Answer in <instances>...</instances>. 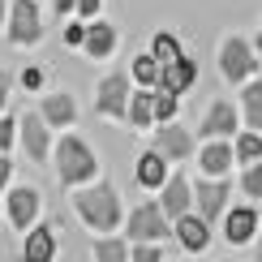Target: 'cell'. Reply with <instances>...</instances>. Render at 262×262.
Segmentation results:
<instances>
[{
    "mask_svg": "<svg viewBox=\"0 0 262 262\" xmlns=\"http://www.w3.org/2000/svg\"><path fill=\"white\" fill-rule=\"evenodd\" d=\"M73 211L95 232H116V224H121V193H116V185H86V189L73 193Z\"/></svg>",
    "mask_w": 262,
    "mask_h": 262,
    "instance_id": "cell-1",
    "label": "cell"
},
{
    "mask_svg": "<svg viewBox=\"0 0 262 262\" xmlns=\"http://www.w3.org/2000/svg\"><path fill=\"white\" fill-rule=\"evenodd\" d=\"M52 159H56V177H60V185H86V181H95V172H99L95 150L86 146L78 134H64L56 146H52Z\"/></svg>",
    "mask_w": 262,
    "mask_h": 262,
    "instance_id": "cell-2",
    "label": "cell"
},
{
    "mask_svg": "<svg viewBox=\"0 0 262 262\" xmlns=\"http://www.w3.org/2000/svg\"><path fill=\"white\" fill-rule=\"evenodd\" d=\"M220 73L232 86H241V82H249L258 73V52H254V43L245 35H228L220 43Z\"/></svg>",
    "mask_w": 262,
    "mask_h": 262,
    "instance_id": "cell-3",
    "label": "cell"
},
{
    "mask_svg": "<svg viewBox=\"0 0 262 262\" xmlns=\"http://www.w3.org/2000/svg\"><path fill=\"white\" fill-rule=\"evenodd\" d=\"M5 35L13 48H35L43 39V13L35 0H13L9 5V17H5Z\"/></svg>",
    "mask_w": 262,
    "mask_h": 262,
    "instance_id": "cell-4",
    "label": "cell"
},
{
    "mask_svg": "<svg viewBox=\"0 0 262 262\" xmlns=\"http://www.w3.org/2000/svg\"><path fill=\"white\" fill-rule=\"evenodd\" d=\"M129 91H134V78L129 73H107L99 82V91H95V112L107 116V121H125Z\"/></svg>",
    "mask_w": 262,
    "mask_h": 262,
    "instance_id": "cell-5",
    "label": "cell"
},
{
    "mask_svg": "<svg viewBox=\"0 0 262 262\" xmlns=\"http://www.w3.org/2000/svg\"><path fill=\"white\" fill-rule=\"evenodd\" d=\"M228 198H232V185H228L224 177H206V181L193 185V202H198V215L206 224H215L228 211Z\"/></svg>",
    "mask_w": 262,
    "mask_h": 262,
    "instance_id": "cell-6",
    "label": "cell"
},
{
    "mask_svg": "<svg viewBox=\"0 0 262 262\" xmlns=\"http://www.w3.org/2000/svg\"><path fill=\"white\" fill-rule=\"evenodd\" d=\"M172 228H168V215L159 211V202H142L134 215H129V241H163Z\"/></svg>",
    "mask_w": 262,
    "mask_h": 262,
    "instance_id": "cell-7",
    "label": "cell"
},
{
    "mask_svg": "<svg viewBox=\"0 0 262 262\" xmlns=\"http://www.w3.org/2000/svg\"><path fill=\"white\" fill-rule=\"evenodd\" d=\"M17 138H21V150H26L35 163H48V150H52V134H48V121L39 112H26L17 121Z\"/></svg>",
    "mask_w": 262,
    "mask_h": 262,
    "instance_id": "cell-8",
    "label": "cell"
},
{
    "mask_svg": "<svg viewBox=\"0 0 262 262\" xmlns=\"http://www.w3.org/2000/svg\"><path fill=\"white\" fill-rule=\"evenodd\" d=\"M155 150L168 163H181V159L193 155V134H189V129H181L177 121H168V125L155 129Z\"/></svg>",
    "mask_w": 262,
    "mask_h": 262,
    "instance_id": "cell-9",
    "label": "cell"
},
{
    "mask_svg": "<svg viewBox=\"0 0 262 262\" xmlns=\"http://www.w3.org/2000/svg\"><path fill=\"white\" fill-rule=\"evenodd\" d=\"M236 125H241V112H236L228 99H215L211 107H206L202 125H198V138H232Z\"/></svg>",
    "mask_w": 262,
    "mask_h": 262,
    "instance_id": "cell-10",
    "label": "cell"
},
{
    "mask_svg": "<svg viewBox=\"0 0 262 262\" xmlns=\"http://www.w3.org/2000/svg\"><path fill=\"white\" fill-rule=\"evenodd\" d=\"M116 39H121V35H116L112 21L91 17V21H86V35H82V52H86L91 60H107V56L116 52Z\"/></svg>",
    "mask_w": 262,
    "mask_h": 262,
    "instance_id": "cell-11",
    "label": "cell"
},
{
    "mask_svg": "<svg viewBox=\"0 0 262 262\" xmlns=\"http://www.w3.org/2000/svg\"><path fill=\"white\" fill-rule=\"evenodd\" d=\"M232 142L228 138H206V146L198 150V168H202V177H228L232 172Z\"/></svg>",
    "mask_w": 262,
    "mask_h": 262,
    "instance_id": "cell-12",
    "label": "cell"
},
{
    "mask_svg": "<svg viewBox=\"0 0 262 262\" xmlns=\"http://www.w3.org/2000/svg\"><path fill=\"white\" fill-rule=\"evenodd\" d=\"M254 232H258V211L254 206H232V211H224V241L228 245L254 241Z\"/></svg>",
    "mask_w": 262,
    "mask_h": 262,
    "instance_id": "cell-13",
    "label": "cell"
},
{
    "mask_svg": "<svg viewBox=\"0 0 262 262\" xmlns=\"http://www.w3.org/2000/svg\"><path fill=\"white\" fill-rule=\"evenodd\" d=\"M159 189H163V198H159V211L168 215V220H181V215L193 206V185L185 181V177H168V181L159 185Z\"/></svg>",
    "mask_w": 262,
    "mask_h": 262,
    "instance_id": "cell-14",
    "label": "cell"
},
{
    "mask_svg": "<svg viewBox=\"0 0 262 262\" xmlns=\"http://www.w3.org/2000/svg\"><path fill=\"white\" fill-rule=\"evenodd\" d=\"M5 215H9V224H13V228H30V224H35V215H39V189L17 185V189L9 193V202H5Z\"/></svg>",
    "mask_w": 262,
    "mask_h": 262,
    "instance_id": "cell-15",
    "label": "cell"
},
{
    "mask_svg": "<svg viewBox=\"0 0 262 262\" xmlns=\"http://www.w3.org/2000/svg\"><path fill=\"white\" fill-rule=\"evenodd\" d=\"M193 82H198V60L181 56V60H172V64H159V91L185 95Z\"/></svg>",
    "mask_w": 262,
    "mask_h": 262,
    "instance_id": "cell-16",
    "label": "cell"
},
{
    "mask_svg": "<svg viewBox=\"0 0 262 262\" xmlns=\"http://www.w3.org/2000/svg\"><path fill=\"white\" fill-rule=\"evenodd\" d=\"M39 116L48 121V129H69L73 121H78V103H73V95H43V107H39Z\"/></svg>",
    "mask_w": 262,
    "mask_h": 262,
    "instance_id": "cell-17",
    "label": "cell"
},
{
    "mask_svg": "<svg viewBox=\"0 0 262 262\" xmlns=\"http://www.w3.org/2000/svg\"><path fill=\"white\" fill-rule=\"evenodd\" d=\"M172 232H177V241L189 249V254H202V249L211 245V224H206L202 215H189V211H185L181 220H177V228H172Z\"/></svg>",
    "mask_w": 262,
    "mask_h": 262,
    "instance_id": "cell-18",
    "label": "cell"
},
{
    "mask_svg": "<svg viewBox=\"0 0 262 262\" xmlns=\"http://www.w3.org/2000/svg\"><path fill=\"white\" fill-rule=\"evenodd\" d=\"M21 258L26 262H52L56 258V232H52L48 224H30V232H26V245H21Z\"/></svg>",
    "mask_w": 262,
    "mask_h": 262,
    "instance_id": "cell-19",
    "label": "cell"
},
{
    "mask_svg": "<svg viewBox=\"0 0 262 262\" xmlns=\"http://www.w3.org/2000/svg\"><path fill=\"white\" fill-rule=\"evenodd\" d=\"M134 177H138L142 189H159V185L168 181V159H163L155 146L142 150V155H138V168H134Z\"/></svg>",
    "mask_w": 262,
    "mask_h": 262,
    "instance_id": "cell-20",
    "label": "cell"
},
{
    "mask_svg": "<svg viewBox=\"0 0 262 262\" xmlns=\"http://www.w3.org/2000/svg\"><path fill=\"white\" fill-rule=\"evenodd\" d=\"M125 121L134 125V129H150V125H155V103H150V91H146V86L129 91V107H125Z\"/></svg>",
    "mask_w": 262,
    "mask_h": 262,
    "instance_id": "cell-21",
    "label": "cell"
},
{
    "mask_svg": "<svg viewBox=\"0 0 262 262\" xmlns=\"http://www.w3.org/2000/svg\"><path fill=\"white\" fill-rule=\"evenodd\" d=\"M236 112L245 116V125L254 129V134H262V82H241V107Z\"/></svg>",
    "mask_w": 262,
    "mask_h": 262,
    "instance_id": "cell-22",
    "label": "cell"
},
{
    "mask_svg": "<svg viewBox=\"0 0 262 262\" xmlns=\"http://www.w3.org/2000/svg\"><path fill=\"white\" fill-rule=\"evenodd\" d=\"M150 56L159 64H172V60L185 56V48H181V39L172 35V30H155V35H150Z\"/></svg>",
    "mask_w": 262,
    "mask_h": 262,
    "instance_id": "cell-23",
    "label": "cell"
},
{
    "mask_svg": "<svg viewBox=\"0 0 262 262\" xmlns=\"http://www.w3.org/2000/svg\"><path fill=\"white\" fill-rule=\"evenodd\" d=\"M129 78H134L138 86H146V91H155V86H159V60L150 56V52L134 56V64H129Z\"/></svg>",
    "mask_w": 262,
    "mask_h": 262,
    "instance_id": "cell-24",
    "label": "cell"
},
{
    "mask_svg": "<svg viewBox=\"0 0 262 262\" xmlns=\"http://www.w3.org/2000/svg\"><path fill=\"white\" fill-rule=\"evenodd\" d=\"M232 159H236V163H258V159H262V134H254V129L236 134V142H232Z\"/></svg>",
    "mask_w": 262,
    "mask_h": 262,
    "instance_id": "cell-25",
    "label": "cell"
},
{
    "mask_svg": "<svg viewBox=\"0 0 262 262\" xmlns=\"http://www.w3.org/2000/svg\"><path fill=\"white\" fill-rule=\"evenodd\" d=\"M150 103H155V125H168L172 116H177V107H181V95H172V91H150Z\"/></svg>",
    "mask_w": 262,
    "mask_h": 262,
    "instance_id": "cell-26",
    "label": "cell"
},
{
    "mask_svg": "<svg viewBox=\"0 0 262 262\" xmlns=\"http://www.w3.org/2000/svg\"><path fill=\"white\" fill-rule=\"evenodd\" d=\"M95 262H129V245L116 236H103V241H95Z\"/></svg>",
    "mask_w": 262,
    "mask_h": 262,
    "instance_id": "cell-27",
    "label": "cell"
},
{
    "mask_svg": "<svg viewBox=\"0 0 262 262\" xmlns=\"http://www.w3.org/2000/svg\"><path fill=\"white\" fill-rule=\"evenodd\" d=\"M241 189L249 193V198H262V159H258V163H245V172H241Z\"/></svg>",
    "mask_w": 262,
    "mask_h": 262,
    "instance_id": "cell-28",
    "label": "cell"
},
{
    "mask_svg": "<svg viewBox=\"0 0 262 262\" xmlns=\"http://www.w3.org/2000/svg\"><path fill=\"white\" fill-rule=\"evenodd\" d=\"M129 262H163V249L155 241H134V249H129Z\"/></svg>",
    "mask_w": 262,
    "mask_h": 262,
    "instance_id": "cell-29",
    "label": "cell"
},
{
    "mask_svg": "<svg viewBox=\"0 0 262 262\" xmlns=\"http://www.w3.org/2000/svg\"><path fill=\"white\" fill-rule=\"evenodd\" d=\"M99 9H103V0H73V13H78L82 21H91Z\"/></svg>",
    "mask_w": 262,
    "mask_h": 262,
    "instance_id": "cell-30",
    "label": "cell"
},
{
    "mask_svg": "<svg viewBox=\"0 0 262 262\" xmlns=\"http://www.w3.org/2000/svg\"><path fill=\"white\" fill-rule=\"evenodd\" d=\"M82 35H86V21H69L64 26V43L69 48H82Z\"/></svg>",
    "mask_w": 262,
    "mask_h": 262,
    "instance_id": "cell-31",
    "label": "cell"
},
{
    "mask_svg": "<svg viewBox=\"0 0 262 262\" xmlns=\"http://www.w3.org/2000/svg\"><path fill=\"white\" fill-rule=\"evenodd\" d=\"M21 86H26V91H39V86H43V69H35V64L21 69Z\"/></svg>",
    "mask_w": 262,
    "mask_h": 262,
    "instance_id": "cell-32",
    "label": "cell"
},
{
    "mask_svg": "<svg viewBox=\"0 0 262 262\" xmlns=\"http://www.w3.org/2000/svg\"><path fill=\"white\" fill-rule=\"evenodd\" d=\"M9 146H13V121L0 116V150H9Z\"/></svg>",
    "mask_w": 262,
    "mask_h": 262,
    "instance_id": "cell-33",
    "label": "cell"
},
{
    "mask_svg": "<svg viewBox=\"0 0 262 262\" xmlns=\"http://www.w3.org/2000/svg\"><path fill=\"white\" fill-rule=\"evenodd\" d=\"M9 177H13V159H9V155H0V189L9 185Z\"/></svg>",
    "mask_w": 262,
    "mask_h": 262,
    "instance_id": "cell-34",
    "label": "cell"
},
{
    "mask_svg": "<svg viewBox=\"0 0 262 262\" xmlns=\"http://www.w3.org/2000/svg\"><path fill=\"white\" fill-rule=\"evenodd\" d=\"M9 86H13V78H9V73H0V112H5V99H9Z\"/></svg>",
    "mask_w": 262,
    "mask_h": 262,
    "instance_id": "cell-35",
    "label": "cell"
},
{
    "mask_svg": "<svg viewBox=\"0 0 262 262\" xmlns=\"http://www.w3.org/2000/svg\"><path fill=\"white\" fill-rule=\"evenodd\" d=\"M52 9L56 13H73V0H52Z\"/></svg>",
    "mask_w": 262,
    "mask_h": 262,
    "instance_id": "cell-36",
    "label": "cell"
},
{
    "mask_svg": "<svg viewBox=\"0 0 262 262\" xmlns=\"http://www.w3.org/2000/svg\"><path fill=\"white\" fill-rule=\"evenodd\" d=\"M5 17H9V5H5V0H0V26H5Z\"/></svg>",
    "mask_w": 262,
    "mask_h": 262,
    "instance_id": "cell-37",
    "label": "cell"
},
{
    "mask_svg": "<svg viewBox=\"0 0 262 262\" xmlns=\"http://www.w3.org/2000/svg\"><path fill=\"white\" fill-rule=\"evenodd\" d=\"M258 262H262V224H258Z\"/></svg>",
    "mask_w": 262,
    "mask_h": 262,
    "instance_id": "cell-38",
    "label": "cell"
},
{
    "mask_svg": "<svg viewBox=\"0 0 262 262\" xmlns=\"http://www.w3.org/2000/svg\"><path fill=\"white\" fill-rule=\"evenodd\" d=\"M254 52H262V26H258V39H254Z\"/></svg>",
    "mask_w": 262,
    "mask_h": 262,
    "instance_id": "cell-39",
    "label": "cell"
}]
</instances>
